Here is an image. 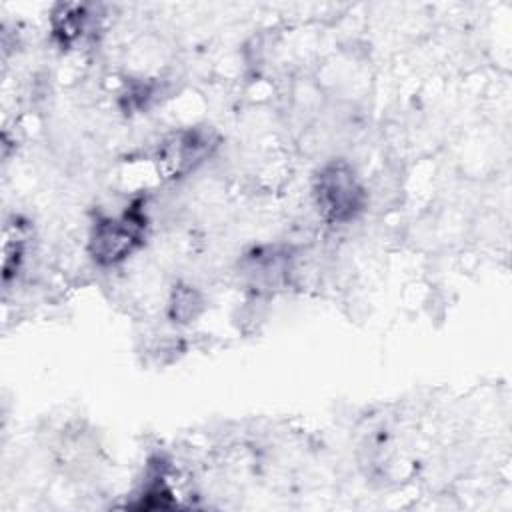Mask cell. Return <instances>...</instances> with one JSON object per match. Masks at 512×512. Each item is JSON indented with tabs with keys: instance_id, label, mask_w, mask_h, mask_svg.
I'll list each match as a JSON object with an SVG mask.
<instances>
[{
	"instance_id": "cell-4",
	"label": "cell",
	"mask_w": 512,
	"mask_h": 512,
	"mask_svg": "<svg viewBox=\"0 0 512 512\" xmlns=\"http://www.w3.org/2000/svg\"><path fill=\"white\" fill-rule=\"evenodd\" d=\"M202 306H204V300L198 290H194L192 286H178L172 292L170 316L178 322H190L202 312Z\"/></svg>"
},
{
	"instance_id": "cell-1",
	"label": "cell",
	"mask_w": 512,
	"mask_h": 512,
	"mask_svg": "<svg viewBox=\"0 0 512 512\" xmlns=\"http://www.w3.org/2000/svg\"><path fill=\"white\" fill-rule=\"evenodd\" d=\"M314 198L320 214L334 224L352 222L366 206V192L346 162L326 164L318 172Z\"/></svg>"
},
{
	"instance_id": "cell-3",
	"label": "cell",
	"mask_w": 512,
	"mask_h": 512,
	"mask_svg": "<svg viewBox=\"0 0 512 512\" xmlns=\"http://www.w3.org/2000/svg\"><path fill=\"white\" fill-rule=\"evenodd\" d=\"M218 146V136L210 128H184L168 136L158 148V168L166 178H180L196 170Z\"/></svg>"
},
{
	"instance_id": "cell-2",
	"label": "cell",
	"mask_w": 512,
	"mask_h": 512,
	"mask_svg": "<svg viewBox=\"0 0 512 512\" xmlns=\"http://www.w3.org/2000/svg\"><path fill=\"white\" fill-rule=\"evenodd\" d=\"M146 216L140 208L130 206L120 216L100 218L90 234L88 248L100 266H114L130 256L142 242Z\"/></svg>"
}]
</instances>
